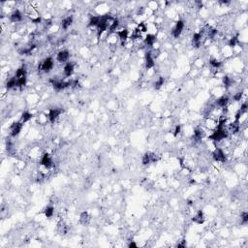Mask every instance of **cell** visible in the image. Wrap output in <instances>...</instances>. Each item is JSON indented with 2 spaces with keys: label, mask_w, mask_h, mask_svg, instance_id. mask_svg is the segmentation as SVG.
<instances>
[{
  "label": "cell",
  "mask_w": 248,
  "mask_h": 248,
  "mask_svg": "<svg viewBox=\"0 0 248 248\" xmlns=\"http://www.w3.org/2000/svg\"><path fill=\"white\" fill-rule=\"evenodd\" d=\"M156 36H155L154 34H147L145 38V45L149 46H153L155 45V43H156Z\"/></svg>",
  "instance_id": "12"
},
{
  "label": "cell",
  "mask_w": 248,
  "mask_h": 248,
  "mask_svg": "<svg viewBox=\"0 0 248 248\" xmlns=\"http://www.w3.org/2000/svg\"><path fill=\"white\" fill-rule=\"evenodd\" d=\"M204 212L202 211V210L198 211L197 214L195 215V217L193 218L194 222H196L198 224H202V223L204 222Z\"/></svg>",
  "instance_id": "15"
},
{
  "label": "cell",
  "mask_w": 248,
  "mask_h": 248,
  "mask_svg": "<svg viewBox=\"0 0 248 248\" xmlns=\"http://www.w3.org/2000/svg\"><path fill=\"white\" fill-rule=\"evenodd\" d=\"M202 33H195L193 35V46H195V48H199L202 45Z\"/></svg>",
  "instance_id": "13"
},
{
  "label": "cell",
  "mask_w": 248,
  "mask_h": 248,
  "mask_svg": "<svg viewBox=\"0 0 248 248\" xmlns=\"http://www.w3.org/2000/svg\"><path fill=\"white\" fill-rule=\"evenodd\" d=\"M73 23V17H67V18H65L63 21H62V23H61V27H62V29H68L70 26H71V24Z\"/></svg>",
  "instance_id": "14"
},
{
  "label": "cell",
  "mask_w": 248,
  "mask_h": 248,
  "mask_svg": "<svg viewBox=\"0 0 248 248\" xmlns=\"http://www.w3.org/2000/svg\"><path fill=\"white\" fill-rule=\"evenodd\" d=\"M209 64L211 65V67L213 68H215V69H218L221 67V65H222V63L219 61V60H217L216 58H212V59L209 60Z\"/></svg>",
  "instance_id": "20"
},
{
  "label": "cell",
  "mask_w": 248,
  "mask_h": 248,
  "mask_svg": "<svg viewBox=\"0 0 248 248\" xmlns=\"http://www.w3.org/2000/svg\"><path fill=\"white\" fill-rule=\"evenodd\" d=\"M10 18H11V21H13V22H19L22 21V14L21 13L19 10H15L13 13L11 14Z\"/></svg>",
  "instance_id": "8"
},
{
  "label": "cell",
  "mask_w": 248,
  "mask_h": 248,
  "mask_svg": "<svg viewBox=\"0 0 248 248\" xmlns=\"http://www.w3.org/2000/svg\"><path fill=\"white\" fill-rule=\"evenodd\" d=\"M22 126H23V124L21 121L14 123L13 125L11 126V136L12 137H17V136L21 133Z\"/></svg>",
  "instance_id": "4"
},
{
  "label": "cell",
  "mask_w": 248,
  "mask_h": 248,
  "mask_svg": "<svg viewBox=\"0 0 248 248\" xmlns=\"http://www.w3.org/2000/svg\"><path fill=\"white\" fill-rule=\"evenodd\" d=\"M129 247H137V245H136L135 242H131V243L129 244Z\"/></svg>",
  "instance_id": "28"
},
{
  "label": "cell",
  "mask_w": 248,
  "mask_h": 248,
  "mask_svg": "<svg viewBox=\"0 0 248 248\" xmlns=\"http://www.w3.org/2000/svg\"><path fill=\"white\" fill-rule=\"evenodd\" d=\"M61 114V110L59 108H52V110H49V112L48 114V118L49 120L52 123H53L55 120L58 118V116Z\"/></svg>",
  "instance_id": "5"
},
{
  "label": "cell",
  "mask_w": 248,
  "mask_h": 248,
  "mask_svg": "<svg viewBox=\"0 0 248 248\" xmlns=\"http://www.w3.org/2000/svg\"><path fill=\"white\" fill-rule=\"evenodd\" d=\"M241 223L242 224H246L248 222V213L247 212H243L241 214Z\"/></svg>",
  "instance_id": "25"
},
{
  "label": "cell",
  "mask_w": 248,
  "mask_h": 248,
  "mask_svg": "<svg viewBox=\"0 0 248 248\" xmlns=\"http://www.w3.org/2000/svg\"><path fill=\"white\" fill-rule=\"evenodd\" d=\"M16 86H18V81H17V78L13 77L11 78L10 80H8L7 83H6V87L8 89H11V88H14Z\"/></svg>",
  "instance_id": "16"
},
{
  "label": "cell",
  "mask_w": 248,
  "mask_h": 248,
  "mask_svg": "<svg viewBox=\"0 0 248 248\" xmlns=\"http://www.w3.org/2000/svg\"><path fill=\"white\" fill-rule=\"evenodd\" d=\"M63 72H64V75L66 77H71L74 73V64L71 63V62H68V63H66L64 68H63Z\"/></svg>",
  "instance_id": "10"
},
{
  "label": "cell",
  "mask_w": 248,
  "mask_h": 248,
  "mask_svg": "<svg viewBox=\"0 0 248 248\" xmlns=\"http://www.w3.org/2000/svg\"><path fill=\"white\" fill-rule=\"evenodd\" d=\"M40 165L45 166L49 169L52 166V158H50L49 154L45 153L44 155H43V157H42L41 161H40Z\"/></svg>",
  "instance_id": "7"
},
{
  "label": "cell",
  "mask_w": 248,
  "mask_h": 248,
  "mask_svg": "<svg viewBox=\"0 0 248 248\" xmlns=\"http://www.w3.org/2000/svg\"><path fill=\"white\" fill-rule=\"evenodd\" d=\"M69 57H70V53L68 50H60V52L57 53L56 59L58 62H60V63H65V62L68 61Z\"/></svg>",
  "instance_id": "6"
},
{
  "label": "cell",
  "mask_w": 248,
  "mask_h": 248,
  "mask_svg": "<svg viewBox=\"0 0 248 248\" xmlns=\"http://www.w3.org/2000/svg\"><path fill=\"white\" fill-rule=\"evenodd\" d=\"M88 220H89V215H88V213L87 212H83L80 214V222L81 223H87L88 222Z\"/></svg>",
  "instance_id": "24"
},
{
  "label": "cell",
  "mask_w": 248,
  "mask_h": 248,
  "mask_svg": "<svg viewBox=\"0 0 248 248\" xmlns=\"http://www.w3.org/2000/svg\"><path fill=\"white\" fill-rule=\"evenodd\" d=\"M151 162V154L149 153H145L142 156V164L143 165H147Z\"/></svg>",
  "instance_id": "22"
},
{
  "label": "cell",
  "mask_w": 248,
  "mask_h": 248,
  "mask_svg": "<svg viewBox=\"0 0 248 248\" xmlns=\"http://www.w3.org/2000/svg\"><path fill=\"white\" fill-rule=\"evenodd\" d=\"M229 104V97L228 96H221L220 98L216 100V105L219 108H226L227 105Z\"/></svg>",
  "instance_id": "11"
},
{
  "label": "cell",
  "mask_w": 248,
  "mask_h": 248,
  "mask_svg": "<svg viewBox=\"0 0 248 248\" xmlns=\"http://www.w3.org/2000/svg\"><path fill=\"white\" fill-rule=\"evenodd\" d=\"M163 84H164V78L160 77L156 81H155L154 87H155V89H159V88H160V87L162 86Z\"/></svg>",
  "instance_id": "23"
},
{
  "label": "cell",
  "mask_w": 248,
  "mask_h": 248,
  "mask_svg": "<svg viewBox=\"0 0 248 248\" xmlns=\"http://www.w3.org/2000/svg\"><path fill=\"white\" fill-rule=\"evenodd\" d=\"M31 118H32V114L29 112V111H24L21 114V120H19V121L23 124V123H25L27 121H29Z\"/></svg>",
  "instance_id": "17"
},
{
  "label": "cell",
  "mask_w": 248,
  "mask_h": 248,
  "mask_svg": "<svg viewBox=\"0 0 248 248\" xmlns=\"http://www.w3.org/2000/svg\"><path fill=\"white\" fill-rule=\"evenodd\" d=\"M180 132H181V126L176 125V128H174V131H173V136L174 137H177V135L180 134Z\"/></svg>",
  "instance_id": "26"
},
{
  "label": "cell",
  "mask_w": 248,
  "mask_h": 248,
  "mask_svg": "<svg viewBox=\"0 0 248 248\" xmlns=\"http://www.w3.org/2000/svg\"><path fill=\"white\" fill-rule=\"evenodd\" d=\"M241 97H242V92H238V93H235V94L234 95V99L235 101H240Z\"/></svg>",
  "instance_id": "27"
},
{
  "label": "cell",
  "mask_w": 248,
  "mask_h": 248,
  "mask_svg": "<svg viewBox=\"0 0 248 248\" xmlns=\"http://www.w3.org/2000/svg\"><path fill=\"white\" fill-rule=\"evenodd\" d=\"M154 64H155V62H154V57L152 55V53H151L150 52H146L145 53V65H146V68L147 69L152 68L153 66H154Z\"/></svg>",
  "instance_id": "9"
},
{
  "label": "cell",
  "mask_w": 248,
  "mask_h": 248,
  "mask_svg": "<svg viewBox=\"0 0 248 248\" xmlns=\"http://www.w3.org/2000/svg\"><path fill=\"white\" fill-rule=\"evenodd\" d=\"M223 83H224V86L225 87H230L232 83V80L231 79L230 77L228 76H224L223 77Z\"/></svg>",
  "instance_id": "21"
},
{
  "label": "cell",
  "mask_w": 248,
  "mask_h": 248,
  "mask_svg": "<svg viewBox=\"0 0 248 248\" xmlns=\"http://www.w3.org/2000/svg\"><path fill=\"white\" fill-rule=\"evenodd\" d=\"M212 157L214 159V161L223 163L226 161V154L221 148H215L214 151L212 152Z\"/></svg>",
  "instance_id": "1"
},
{
  "label": "cell",
  "mask_w": 248,
  "mask_h": 248,
  "mask_svg": "<svg viewBox=\"0 0 248 248\" xmlns=\"http://www.w3.org/2000/svg\"><path fill=\"white\" fill-rule=\"evenodd\" d=\"M53 213H54V207H52V205H49V207H46V209H45V215H46V217H48V218H49V217H52Z\"/></svg>",
  "instance_id": "19"
},
{
  "label": "cell",
  "mask_w": 248,
  "mask_h": 248,
  "mask_svg": "<svg viewBox=\"0 0 248 248\" xmlns=\"http://www.w3.org/2000/svg\"><path fill=\"white\" fill-rule=\"evenodd\" d=\"M184 29V22L182 21H177L176 22V25L173 26L172 30V34L174 38H178L181 35L182 31Z\"/></svg>",
  "instance_id": "2"
},
{
  "label": "cell",
  "mask_w": 248,
  "mask_h": 248,
  "mask_svg": "<svg viewBox=\"0 0 248 248\" xmlns=\"http://www.w3.org/2000/svg\"><path fill=\"white\" fill-rule=\"evenodd\" d=\"M53 65H54L53 59H52V57H48V58H46V59L42 62L41 70H42V71H44L45 73H49L50 70L53 68Z\"/></svg>",
  "instance_id": "3"
},
{
  "label": "cell",
  "mask_w": 248,
  "mask_h": 248,
  "mask_svg": "<svg viewBox=\"0 0 248 248\" xmlns=\"http://www.w3.org/2000/svg\"><path fill=\"white\" fill-rule=\"evenodd\" d=\"M100 18H101V16H93V17L90 18V21H89V25L97 27V25L99 24Z\"/></svg>",
  "instance_id": "18"
}]
</instances>
